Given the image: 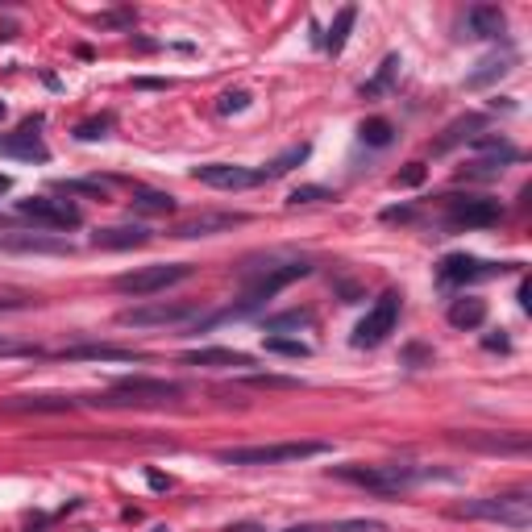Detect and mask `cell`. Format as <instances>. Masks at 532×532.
I'll use <instances>...</instances> for the list:
<instances>
[{
	"instance_id": "cell-9",
	"label": "cell",
	"mask_w": 532,
	"mask_h": 532,
	"mask_svg": "<svg viewBox=\"0 0 532 532\" xmlns=\"http://www.w3.org/2000/svg\"><path fill=\"white\" fill-rule=\"evenodd\" d=\"M503 217L499 200L487 196H445V221L449 229H487Z\"/></svg>"
},
{
	"instance_id": "cell-29",
	"label": "cell",
	"mask_w": 532,
	"mask_h": 532,
	"mask_svg": "<svg viewBox=\"0 0 532 532\" xmlns=\"http://www.w3.org/2000/svg\"><path fill=\"white\" fill-rule=\"evenodd\" d=\"M320 200H337V196L329 188H320V183H304V188H296L287 196V204L300 208V204H320Z\"/></svg>"
},
{
	"instance_id": "cell-17",
	"label": "cell",
	"mask_w": 532,
	"mask_h": 532,
	"mask_svg": "<svg viewBox=\"0 0 532 532\" xmlns=\"http://www.w3.org/2000/svg\"><path fill=\"white\" fill-rule=\"evenodd\" d=\"M503 30H507V17L499 5H474L466 13V38H499Z\"/></svg>"
},
{
	"instance_id": "cell-38",
	"label": "cell",
	"mask_w": 532,
	"mask_h": 532,
	"mask_svg": "<svg viewBox=\"0 0 532 532\" xmlns=\"http://www.w3.org/2000/svg\"><path fill=\"white\" fill-rule=\"evenodd\" d=\"M283 532H312V528H283Z\"/></svg>"
},
{
	"instance_id": "cell-28",
	"label": "cell",
	"mask_w": 532,
	"mask_h": 532,
	"mask_svg": "<svg viewBox=\"0 0 532 532\" xmlns=\"http://www.w3.org/2000/svg\"><path fill=\"white\" fill-rule=\"evenodd\" d=\"M304 158H308V146H291L287 154H279L275 163H271V167L262 171V179H279V175H287V171L296 167V163H304Z\"/></svg>"
},
{
	"instance_id": "cell-10",
	"label": "cell",
	"mask_w": 532,
	"mask_h": 532,
	"mask_svg": "<svg viewBox=\"0 0 532 532\" xmlns=\"http://www.w3.org/2000/svg\"><path fill=\"white\" fill-rule=\"evenodd\" d=\"M17 217L34 221L38 229H79V208L67 200H50V196H25L17 200Z\"/></svg>"
},
{
	"instance_id": "cell-39",
	"label": "cell",
	"mask_w": 532,
	"mask_h": 532,
	"mask_svg": "<svg viewBox=\"0 0 532 532\" xmlns=\"http://www.w3.org/2000/svg\"><path fill=\"white\" fill-rule=\"evenodd\" d=\"M0 117H5V100H0Z\"/></svg>"
},
{
	"instance_id": "cell-25",
	"label": "cell",
	"mask_w": 532,
	"mask_h": 532,
	"mask_svg": "<svg viewBox=\"0 0 532 532\" xmlns=\"http://www.w3.org/2000/svg\"><path fill=\"white\" fill-rule=\"evenodd\" d=\"M395 75H399V54H387L383 67H379V75L370 79V84H362V96H366V100H375L383 88H391V79H395Z\"/></svg>"
},
{
	"instance_id": "cell-4",
	"label": "cell",
	"mask_w": 532,
	"mask_h": 532,
	"mask_svg": "<svg viewBox=\"0 0 532 532\" xmlns=\"http://www.w3.org/2000/svg\"><path fill=\"white\" fill-rule=\"evenodd\" d=\"M329 454L325 441H287V445H241V449H221L217 462L225 466H283L308 462V458Z\"/></svg>"
},
{
	"instance_id": "cell-36",
	"label": "cell",
	"mask_w": 532,
	"mask_h": 532,
	"mask_svg": "<svg viewBox=\"0 0 532 532\" xmlns=\"http://www.w3.org/2000/svg\"><path fill=\"white\" fill-rule=\"evenodd\" d=\"M420 179H424V167H420V163H412V167H408L404 175L395 179V183H420Z\"/></svg>"
},
{
	"instance_id": "cell-27",
	"label": "cell",
	"mask_w": 532,
	"mask_h": 532,
	"mask_svg": "<svg viewBox=\"0 0 532 532\" xmlns=\"http://www.w3.org/2000/svg\"><path fill=\"white\" fill-rule=\"evenodd\" d=\"M308 325H312V312L291 308V312H283V316H271V320H266V333H287V329H308Z\"/></svg>"
},
{
	"instance_id": "cell-2",
	"label": "cell",
	"mask_w": 532,
	"mask_h": 532,
	"mask_svg": "<svg viewBox=\"0 0 532 532\" xmlns=\"http://www.w3.org/2000/svg\"><path fill=\"white\" fill-rule=\"evenodd\" d=\"M458 520H491L503 524L512 532H524L532 524V495L528 491H507V495H487V499H474L454 507Z\"/></svg>"
},
{
	"instance_id": "cell-13",
	"label": "cell",
	"mask_w": 532,
	"mask_h": 532,
	"mask_svg": "<svg viewBox=\"0 0 532 532\" xmlns=\"http://www.w3.org/2000/svg\"><path fill=\"white\" fill-rule=\"evenodd\" d=\"M246 212H200V217L192 221H179L175 229H171V237H183V241H192V237H212V233H229V229L246 225Z\"/></svg>"
},
{
	"instance_id": "cell-32",
	"label": "cell",
	"mask_w": 532,
	"mask_h": 532,
	"mask_svg": "<svg viewBox=\"0 0 532 532\" xmlns=\"http://www.w3.org/2000/svg\"><path fill=\"white\" fill-rule=\"evenodd\" d=\"M312 532H387L379 520H337L325 524V528H312Z\"/></svg>"
},
{
	"instance_id": "cell-8",
	"label": "cell",
	"mask_w": 532,
	"mask_h": 532,
	"mask_svg": "<svg viewBox=\"0 0 532 532\" xmlns=\"http://www.w3.org/2000/svg\"><path fill=\"white\" fill-rule=\"evenodd\" d=\"M192 316H196V304H183V300H150V304L125 308L117 320L129 329H154V325H183Z\"/></svg>"
},
{
	"instance_id": "cell-11",
	"label": "cell",
	"mask_w": 532,
	"mask_h": 532,
	"mask_svg": "<svg viewBox=\"0 0 532 532\" xmlns=\"http://www.w3.org/2000/svg\"><path fill=\"white\" fill-rule=\"evenodd\" d=\"M507 266H516V262H483V258H474V254H449L437 266V279L445 287H466V283H478V279L503 275Z\"/></svg>"
},
{
	"instance_id": "cell-12",
	"label": "cell",
	"mask_w": 532,
	"mask_h": 532,
	"mask_svg": "<svg viewBox=\"0 0 532 532\" xmlns=\"http://www.w3.org/2000/svg\"><path fill=\"white\" fill-rule=\"evenodd\" d=\"M196 179L208 183V188H221V192H241V188L262 183V171L237 167V163H204V167H196Z\"/></svg>"
},
{
	"instance_id": "cell-6",
	"label": "cell",
	"mask_w": 532,
	"mask_h": 532,
	"mask_svg": "<svg viewBox=\"0 0 532 532\" xmlns=\"http://www.w3.org/2000/svg\"><path fill=\"white\" fill-rule=\"evenodd\" d=\"M192 275L188 262H150V266H138V271H129V275H117L113 287H117L121 296H158V291H167V287L183 283Z\"/></svg>"
},
{
	"instance_id": "cell-1",
	"label": "cell",
	"mask_w": 532,
	"mask_h": 532,
	"mask_svg": "<svg viewBox=\"0 0 532 532\" xmlns=\"http://www.w3.org/2000/svg\"><path fill=\"white\" fill-rule=\"evenodd\" d=\"M304 275H312V262L308 258H266V266H246V279H250V287H246V300L237 308H229L225 316H250V312H258V308L266 304L271 296H279L287 283H296V279H304Z\"/></svg>"
},
{
	"instance_id": "cell-33",
	"label": "cell",
	"mask_w": 532,
	"mask_h": 532,
	"mask_svg": "<svg viewBox=\"0 0 532 532\" xmlns=\"http://www.w3.org/2000/svg\"><path fill=\"white\" fill-rule=\"evenodd\" d=\"M59 192H67V196H100L104 200V188H100V183H84V179H67V183H59Z\"/></svg>"
},
{
	"instance_id": "cell-37",
	"label": "cell",
	"mask_w": 532,
	"mask_h": 532,
	"mask_svg": "<svg viewBox=\"0 0 532 532\" xmlns=\"http://www.w3.org/2000/svg\"><path fill=\"white\" fill-rule=\"evenodd\" d=\"M0 192H9V175H0Z\"/></svg>"
},
{
	"instance_id": "cell-7",
	"label": "cell",
	"mask_w": 532,
	"mask_h": 532,
	"mask_svg": "<svg viewBox=\"0 0 532 532\" xmlns=\"http://www.w3.org/2000/svg\"><path fill=\"white\" fill-rule=\"evenodd\" d=\"M395 320H399V296H395V291H383V296L375 300V308L358 320L354 345L358 350H375V345H383L387 337L395 333Z\"/></svg>"
},
{
	"instance_id": "cell-18",
	"label": "cell",
	"mask_w": 532,
	"mask_h": 532,
	"mask_svg": "<svg viewBox=\"0 0 532 532\" xmlns=\"http://www.w3.org/2000/svg\"><path fill=\"white\" fill-rule=\"evenodd\" d=\"M146 241H150V229H142V225H113L92 237L96 250H133V246H146Z\"/></svg>"
},
{
	"instance_id": "cell-16",
	"label": "cell",
	"mask_w": 532,
	"mask_h": 532,
	"mask_svg": "<svg viewBox=\"0 0 532 532\" xmlns=\"http://www.w3.org/2000/svg\"><path fill=\"white\" fill-rule=\"evenodd\" d=\"M79 408V399L71 395H13V399H0V412H71Z\"/></svg>"
},
{
	"instance_id": "cell-35",
	"label": "cell",
	"mask_w": 532,
	"mask_h": 532,
	"mask_svg": "<svg viewBox=\"0 0 532 532\" xmlns=\"http://www.w3.org/2000/svg\"><path fill=\"white\" fill-rule=\"evenodd\" d=\"M246 104H250V92H225L217 109H221V113H241Z\"/></svg>"
},
{
	"instance_id": "cell-30",
	"label": "cell",
	"mask_w": 532,
	"mask_h": 532,
	"mask_svg": "<svg viewBox=\"0 0 532 532\" xmlns=\"http://www.w3.org/2000/svg\"><path fill=\"white\" fill-rule=\"evenodd\" d=\"M266 354H283V358H308L312 350H308L304 341H291V337H266Z\"/></svg>"
},
{
	"instance_id": "cell-31",
	"label": "cell",
	"mask_w": 532,
	"mask_h": 532,
	"mask_svg": "<svg viewBox=\"0 0 532 532\" xmlns=\"http://www.w3.org/2000/svg\"><path fill=\"white\" fill-rule=\"evenodd\" d=\"M109 125H113V117L79 121V125H75V138H79V142H96V138H104V133H109Z\"/></svg>"
},
{
	"instance_id": "cell-3",
	"label": "cell",
	"mask_w": 532,
	"mask_h": 532,
	"mask_svg": "<svg viewBox=\"0 0 532 532\" xmlns=\"http://www.w3.org/2000/svg\"><path fill=\"white\" fill-rule=\"evenodd\" d=\"M333 474L375 495H399L424 478H437V470H416V466H333Z\"/></svg>"
},
{
	"instance_id": "cell-23",
	"label": "cell",
	"mask_w": 532,
	"mask_h": 532,
	"mask_svg": "<svg viewBox=\"0 0 532 532\" xmlns=\"http://www.w3.org/2000/svg\"><path fill=\"white\" fill-rule=\"evenodd\" d=\"M507 71H512V54H503V59H499V54H495V59H483V63H478V71L466 79V88H483V84L507 75Z\"/></svg>"
},
{
	"instance_id": "cell-21",
	"label": "cell",
	"mask_w": 532,
	"mask_h": 532,
	"mask_svg": "<svg viewBox=\"0 0 532 532\" xmlns=\"http://www.w3.org/2000/svg\"><path fill=\"white\" fill-rule=\"evenodd\" d=\"M129 204H133V212H150V217H171V212H175V204H179V200L171 196V192L138 188V192H133V200H129Z\"/></svg>"
},
{
	"instance_id": "cell-34",
	"label": "cell",
	"mask_w": 532,
	"mask_h": 532,
	"mask_svg": "<svg viewBox=\"0 0 532 532\" xmlns=\"http://www.w3.org/2000/svg\"><path fill=\"white\" fill-rule=\"evenodd\" d=\"M21 354H38V350H34V345L13 341L9 333H0V358H21Z\"/></svg>"
},
{
	"instance_id": "cell-15",
	"label": "cell",
	"mask_w": 532,
	"mask_h": 532,
	"mask_svg": "<svg viewBox=\"0 0 532 532\" xmlns=\"http://www.w3.org/2000/svg\"><path fill=\"white\" fill-rule=\"evenodd\" d=\"M0 154H9V158H25V163H46L50 150L42 146L38 138V125H21L17 133H9V138H0Z\"/></svg>"
},
{
	"instance_id": "cell-14",
	"label": "cell",
	"mask_w": 532,
	"mask_h": 532,
	"mask_svg": "<svg viewBox=\"0 0 532 532\" xmlns=\"http://www.w3.org/2000/svg\"><path fill=\"white\" fill-rule=\"evenodd\" d=\"M0 250H13V254H71V241L50 233H0Z\"/></svg>"
},
{
	"instance_id": "cell-19",
	"label": "cell",
	"mask_w": 532,
	"mask_h": 532,
	"mask_svg": "<svg viewBox=\"0 0 532 532\" xmlns=\"http://www.w3.org/2000/svg\"><path fill=\"white\" fill-rule=\"evenodd\" d=\"M59 358L79 362V358H100V362H146L142 350H125V345H75V350H63Z\"/></svg>"
},
{
	"instance_id": "cell-20",
	"label": "cell",
	"mask_w": 532,
	"mask_h": 532,
	"mask_svg": "<svg viewBox=\"0 0 532 532\" xmlns=\"http://www.w3.org/2000/svg\"><path fill=\"white\" fill-rule=\"evenodd\" d=\"M183 362L188 366H254V358L241 354V350H192V354H183Z\"/></svg>"
},
{
	"instance_id": "cell-24",
	"label": "cell",
	"mask_w": 532,
	"mask_h": 532,
	"mask_svg": "<svg viewBox=\"0 0 532 532\" xmlns=\"http://www.w3.org/2000/svg\"><path fill=\"white\" fill-rule=\"evenodd\" d=\"M354 17H358V9H354V5H345V9L337 13L333 30H329V38H325V46L333 50V54H337V50L345 46V38H350V30H354Z\"/></svg>"
},
{
	"instance_id": "cell-26",
	"label": "cell",
	"mask_w": 532,
	"mask_h": 532,
	"mask_svg": "<svg viewBox=\"0 0 532 532\" xmlns=\"http://www.w3.org/2000/svg\"><path fill=\"white\" fill-rule=\"evenodd\" d=\"M358 138H362L366 146H387V142L395 138V129H391V121L370 117V121H362V129H358Z\"/></svg>"
},
{
	"instance_id": "cell-5",
	"label": "cell",
	"mask_w": 532,
	"mask_h": 532,
	"mask_svg": "<svg viewBox=\"0 0 532 532\" xmlns=\"http://www.w3.org/2000/svg\"><path fill=\"white\" fill-rule=\"evenodd\" d=\"M183 395V387L171 383V379H121L113 391L96 395V399H88V404H100V408H129V404H171V399H179Z\"/></svg>"
},
{
	"instance_id": "cell-22",
	"label": "cell",
	"mask_w": 532,
	"mask_h": 532,
	"mask_svg": "<svg viewBox=\"0 0 532 532\" xmlns=\"http://www.w3.org/2000/svg\"><path fill=\"white\" fill-rule=\"evenodd\" d=\"M487 320V304L483 300H474V296H462L449 304V325L454 329H478Z\"/></svg>"
}]
</instances>
